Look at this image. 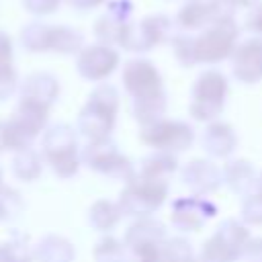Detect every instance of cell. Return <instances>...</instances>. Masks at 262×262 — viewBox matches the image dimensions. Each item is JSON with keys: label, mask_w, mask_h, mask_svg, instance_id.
I'll return each instance as SVG.
<instances>
[{"label": "cell", "mask_w": 262, "mask_h": 262, "mask_svg": "<svg viewBox=\"0 0 262 262\" xmlns=\"http://www.w3.org/2000/svg\"><path fill=\"white\" fill-rule=\"evenodd\" d=\"M119 115V90L111 84H98L90 94L86 104L78 115V131L88 139H104L111 137Z\"/></svg>", "instance_id": "1"}, {"label": "cell", "mask_w": 262, "mask_h": 262, "mask_svg": "<svg viewBox=\"0 0 262 262\" xmlns=\"http://www.w3.org/2000/svg\"><path fill=\"white\" fill-rule=\"evenodd\" d=\"M43 160L49 164L51 172L63 180L78 174L82 156L78 151L76 129L68 123L51 125L43 133Z\"/></svg>", "instance_id": "2"}, {"label": "cell", "mask_w": 262, "mask_h": 262, "mask_svg": "<svg viewBox=\"0 0 262 262\" xmlns=\"http://www.w3.org/2000/svg\"><path fill=\"white\" fill-rule=\"evenodd\" d=\"M168 192H170L168 180L135 174V178L129 180L121 190L117 203L123 211V217L129 215L141 219V217H151V213H156L166 203Z\"/></svg>", "instance_id": "3"}, {"label": "cell", "mask_w": 262, "mask_h": 262, "mask_svg": "<svg viewBox=\"0 0 262 262\" xmlns=\"http://www.w3.org/2000/svg\"><path fill=\"white\" fill-rule=\"evenodd\" d=\"M227 78L217 72V70H207L203 72L190 90V104H188V113L194 121H203V123H213L223 106H225V98H227Z\"/></svg>", "instance_id": "4"}, {"label": "cell", "mask_w": 262, "mask_h": 262, "mask_svg": "<svg viewBox=\"0 0 262 262\" xmlns=\"http://www.w3.org/2000/svg\"><path fill=\"white\" fill-rule=\"evenodd\" d=\"M239 29L233 18L213 20L205 31L194 37V55L199 63H219L233 55L237 47Z\"/></svg>", "instance_id": "5"}, {"label": "cell", "mask_w": 262, "mask_h": 262, "mask_svg": "<svg viewBox=\"0 0 262 262\" xmlns=\"http://www.w3.org/2000/svg\"><path fill=\"white\" fill-rule=\"evenodd\" d=\"M250 242L248 227L237 219H223L215 233L203 244L201 258L207 262H237Z\"/></svg>", "instance_id": "6"}, {"label": "cell", "mask_w": 262, "mask_h": 262, "mask_svg": "<svg viewBox=\"0 0 262 262\" xmlns=\"http://www.w3.org/2000/svg\"><path fill=\"white\" fill-rule=\"evenodd\" d=\"M82 162L90 170H94L102 176L115 178V180H123L125 184L129 180H133L137 174L131 160L117 149V143L111 137L88 141V145L82 151Z\"/></svg>", "instance_id": "7"}, {"label": "cell", "mask_w": 262, "mask_h": 262, "mask_svg": "<svg viewBox=\"0 0 262 262\" xmlns=\"http://www.w3.org/2000/svg\"><path fill=\"white\" fill-rule=\"evenodd\" d=\"M139 139L141 143L154 147L156 151L178 154L192 145L194 129L188 123L178 119H160L147 127H141Z\"/></svg>", "instance_id": "8"}, {"label": "cell", "mask_w": 262, "mask_h": 262, "mask_svg": "<svg viewBox=\"0 0 262 262\" xmlns=\"http://www.w3.org/2000/svg\"><path fill=\"white\" fill-rule=\"evenodd\" d=\"M172 20L166 14H149L139 23H129L121 47L127 51H149L170 39Z\"/></svg>", "instance_id": "9"}, {"label": "cell", "mask_w": 262, "mask_h": 262, "mask_svg": "<svg viewBox=\"0 0 262 262\" xmlns=\"http://www.w3.org/2000/svg\"><path fill=\"white\" fill-rule=\"evenodd\" d=\"M121 82L131 98H145L164 92V82L158 68L149 59H141V57L129 59L123 66Z\"/></svg>", "instance_id": "10"}, {"label": "cell", "mask_w": 262, "mask_h": 262, "mask_svg": "<svg viewBox=\"0 0 262 262\" xmlns=\"http://www.w3.org/2000/svg\"><path fill=\"white\" fill-rule=\"evenodd\" d=\"M119 51L113 45L94 43L86 45L76 59V68L84 80L90 82H104L117 68H119Z\"/></svg>", "instance_id": "11"}, {"label": "cell", "mask_w": 262, "mask_h": 262, "mask_svg": "<svg viewBox=\"0 0 262 262\" xmlns=\"http://www.w3.org/2000/svg\"><path fill=\"white\" fill-rule=\"evenodd\" d=\"M217 213V207L201 194L182 196L172 203L170 221L178 231H199L213 215Z\"/></svg>", "instance_id": "12"}, {"label": "cell", "mask_w": 262, "mask_h": 262, "mask_svg": "<svg viewBox=\"0 0 262 262\" xmlns=\"http://www.w3.org/2000/svg\"><path fill=\"white\" fill-rule=\"evenodd\" d=\"M231 72L242 84L262 82V39L252 37L242 41L231 55Z\"/></svg>", "instance_id": "13"}, {"label": "cell", "mask_w": 262, "mask_h": 262, "mask_svg": "<svg viewBox=\"0 0 262 262\" xmlns=\"http://www.w3.org/2000/svg\"><path fill=\"white\" fill-rule=\"evenodd\" d=\"M131 2L129 0H115L108 4V10L96 20L94 25V35L100 43L104 45H121L125 31L129 27V16H131Z\"/></svg>", "instance_id": "14"}, {"label": "cell", "mask_w": 262, "mask_h": 262, "mask_svg": "<svg viewBox=\"0 0 262 262\" xmlns=\"http://www.w3.org/2000/svg\"><path fill=\"white\" fill-rule=\"evenodd\" d=\"M182 184L192 190V194L207 196L215 192L223 182V170H219L211 160H192L182 168Z\"/></svg>", "instance_id": "15"}, {"label": "cell", "mask_w": 262, "mask_h": 262, "mask_svg": "<svg viewBox=\"0 0 262 262\" xmlns=\"http://www.w3.org/2000/svg\"><path fill=\"white\" fill-rule=\"evenodd\" d=\"M201 145L211 158H229L237 147V135L229 123L213 121L203 131Z\"/></svg>", "instance_id": "16"}, {"label": "cell", "mask_w": 262, "mask_h": 262, "mask_svg": "<svg viewBox=\"0 0 262 262\" xmlns=\"http://www.w3.org/2000/svg\"><path fill=\"white\" fill-rule=\"evenodd\" d=\"M258 174L248 160H231L223 166V182L239 196H250L258 190Z\"/></svg>", "instance_id": "17"}, {"label": "cell", "mask_w": 262, "mask_h": 262, "mask_svg": "<svg viewBox=\"0 0 262 262\" xmlns=\"http://www.w3.org/2000/svg\"><path fill=\"white\" fill-rule=\"evenodd\" d=\"M20 96L51 106L57 100V96H59V84H57V80L51 74H47V72H35V74H31L23 82Z\"/></svg>", "instance_id": "18"}, {"label": "cell", "mask_w": 262, "mask_h": 262, "mask_svg": "<svg viewBox=\"0 0 262 262\" xmlns=\"http://www.w3.org/2000/svg\"><path fill=\"white\" fill-rule=\"evenodd\" d=\"M164 239H166L164 225L151 217H141L135 223H131L129 229L125 231V237H123L127 250L137 248V246H145V244H162Z\"/></svg>", "instance_id": "19"}, {"label": "cell", "mask_w": 262, "mask_h": 262, "mask_svg": "<svg viewBox=\"0 0 262 262\" xmlns=\"http://www.w3.org/2000/svg\"><path fill=\"white\" fill-rule=\"evenodd\" d=\"M37 262H74L76 250L70 239L61 235H45L33 250Z\"/></svg>", "instance_id": "20"}, {"label": "cell", "mask_w": 262, "mask_h": 262, "mask_svg": "<svg viewBox=\"0 0 262 262\" xmlns=\"http://www.w3.org/2000/svg\"><path fill=\"white\" fill-rule=\"evenodd\" d=\"M121 217H123V211H121L119 203H113L106 199L94 201L88 209V223L94 231H100V233L113 231L117 227V223L121 221Z\"/></svg>", "instance_id": "21"}, {"label": "cell", "mask_w": 262, "mask_h": 262, "mask_svg": "<svg viewBox=\"0 0 262 262\" xmlns=\"http://www.w3.org/2000/svg\"><path fill=\"white\" fill-rule=\"evenodd\" d=\"M176 23L184 31H196L203 27H209L213 23L209 0H188L182 4V8L176 14Z\"/></svg>", "instance_id": "22"}, {"label": "cell", "mask_w": 262, "mask_h": 262, "mask_svg": "<svg viewBox=\"0 0 262 262\" xmlns=\"http://www.w3.org/2000/svg\"><path fill=\"white\" fill-rule=\"evenodd\" d=\"M53 31H55V25L33 20L27 27H23L20 43H23V47L27 51H33V53L51 51V47H53Z\"/></svg>", "instance_id": "23"}, {"label": "cell", "mask_w": 262, "mask_h": 262, "mask_svg": "<svg viewBox=\"0 0 262 262\" xmlns=\"http://www.w3.org/2000/svg\"><path fill=\"white\" fill-rule=\"evenodd\" d=\"M166 106H168L166 92H160V94H154V96H145V98H133V119L141 127H147V125L164 119Z\"/></svg>", "instance_id": "24"}, {"label": "cell", "mask_w": 262, "mask_h": 262, "mask_svg": "<svg viewBox=\"0 0 262 262\" xmlns=\"http://www.w3.org/2000/svg\"><path fill=\"white\" fill-rule=\"evenodd\" d=\"M12 174L23 182H35L43 172V158L37 149L29 147L23 151H16L12 158Z\"/></svg>", "instance_id": "25"}, {"label": "cell", "mask_w": 262, "mask_h": 262, "mask_svg": "<svg viewBox=\"0 0 262 262\" xmlns=\"http://www.w3.org/2000/svg\"><path fill=\"white\" fill-rule=\"evenodd\" d=\"M176 170H178V160H176L174 154H170V151H156V154H151V156L141 160L137 174L149 176V178L168 180Z\"/></svg>", "instance_id": "26"}, {"label": "cell", "mask_w": 262, "mask_h": 262, "mask_svg": "<svg viewBox=\"0 0 262 262\" xmlns=\"http://www.w3.org/2000/svg\"><path fill=\"white\" fill-rule=\"evenodd\" d=\"M127 246L125 242L113 237V235H104L96 242L92 256L94 262H127Z\"/></svg>", "instance_id": "27"}, {"label": "cell", "mask_w": 262, "mask_h": 262, "mask_svg": "<svg viewBox=\"0 0 262 262\" xmlns=\"http://www.w3.org/2000/svg\"><path fill=\"white\" fill-rule=\"evenodd\" d=\"M192 256V246L184 237H172L164 239L162 244V262H190Z\"/></svg>", "instance_id": "28"}, {"label": "cell", "mask_w": 262, "mask_h": 262, "mask_svg": "<svg viewBox=\"0 0 262 262\" xmlns=\"http://www.w3.org/2000/svg\"><path fill=\"white\" fill-rule=\"evenodd\" d=\"M25 203L20 199V192L10 186H0V221H12L20 215Z\"/></svg>", "instance_id": "29"}, {"label": "cell", "mask_w": 262, "mask_h": 262, "mask_svg": "<svg viewBox=\"0 0 262 262\" xmlns=\"http://www.w3.org/2000/svg\"><path fill=\"white\" fill-rule=\"evenodd\" d=\"M172 45H174V55L178 59L180 66L184 68H192L196 61V55H194V37H188V35H178L172 39Z\"/></svg>", "instance_id": "30"}, {"label": "cell", "mask_w": 262, "mask_h": 262, "mask_svg": "<svg viewBox=\"0 0 262 262\" xmlns=\"http://www.w3.org/2000/svg\"><path fill=\"white\" fill-rule=\"evenodd\" d=\"M242 221L250 223V225H262V192L260 190H256L244 199Z\"/></svg>", "instance_id": "31"}, {"label": "cell", "mask_w": 262, "mask_h": 262, "mask_svg": "<svg viewBox=\"0 0 262 262\" xmlns=\"http://www.w3.org/2000/svg\"><path fill=\"white\" fill-rule=\"evenodd\" d=\"M162 244H145L131 248L129 250L131 262H162Z\"/></svg>", "instance_id": "32"}, {"label": "cell", "mask_w": 262, "mask_h": 262, "mask_svg": "<svg viewBox=\"0 0 262 262\" xmlns=\"http://www.w3.org/2000/svg\"><path fill=\"white\" fill-rule=\"evenodd\" d=\"M4 248H6L8 262H33L35 260V254L29 250V246L23 239H10L4 244Z\"/></svg>", "instance_id": "33"}, {"label": "cell", "mask_w": 262, "mask_h": 262, "mask_svg": "<svg viewBox=\"0 0 262 262\" xmlns=\"http://www.w3.org/2000/svg\"><path fill=\"white\" fill-rule=\"evenodd\" d=\"M16 86H18V76H16L14 66L0 68V102L10 98L12 92L16 90Z\"/></svg>", "instance_id": "34"}, {"label": "cell", "mask_w": 262, "mask_h": 262, "mask_svg": "<svg viewBox=\"0 0 262 262\" xmlns=\"http://www.w3.org/2000/svg\"><path fill=\"white\" fill-rule=\"evenodd\" d=\"M213 20H229L233 18L239 2L237 0H209Z\"/></svg>", "instance_id": "35"}, {"label": "cell", "mask_w": 262, "mask_h": 262, "mask_svg": "<svg viewBox=\"0 0 262 262\" xmlns=\"http://www.w3.org/2000/svg\"><path fill=\"white\" fill-rule=\"evenodd\" d=\"M59 4H61V0H23V6L31 14H37V16L53 14L59 8Z\"/></svg>", "instance_id": "36"}, {"label": "cell", "mask_w": 262, "mask_h": 262, "mask_svg": "<svg viewBox=\"0 0 262 262\" xmlns=\"http://www.w3.org/2000/svg\"><path fill=\"white\" fill-rule=\"evenodd\" d=\"M246 29L250 33L262 35V0H258L250 6L248 16H246Z\"/></svg>", "instance_id": "37"}, {"label": "cell", "mask_w": 262, "mask_h": 262, "mask_svg": "<svg viewBox=\"0 0 262 262\" xmlns=\"http://www.w3.org/2000/svg\"><path fill=\"white\" fill-rule=\"evenodd\" d=\"M12 57H14V49H12V39L0 31V68H8L12 66Z\"/></svg>", "instance_id": "38"}, {"label": "cell", "mask_w": 262, "mask_h": 262, "mask_svg": "<svg viewBox=\"0 0 262 262\" xmlns=\"http://www.w3.org/2000/svg\"><path fill=\"white\" fill-rule=\"evenodd\" d=\"M242 258L246 262H262V237H250Z\"/></svg>", "instance_id": "39"}, {"label": "cell", "mask_w": 262, "mask_h": 262, "mask_svg": "<svg viewBox=\"0 0 262 262\" xmlns=\"http://www.w3.org/2000/svg\"><path fill=\"white\" fill-rule=\"evenodd\" d=\"M72 8H76V10H80V12H86V10H92V8H96V6H100V4H104L106 0H66Z\"/></svg>", "instance_id": "40"}, {"label": "cell", "mask_w": 262, "mask_h": 262, "mask_svg": "<svg viewBox=\"0 0 262 262\" xmlns=\"http://www.w3.org/2000/svg\"><path fill=\"white\" fill-rule=\"evenodd\" d=\"M2 127H4V121H0V151H4V139H2Z\"/></svg>", "instance_id": "41"}, {"label": "cell", "mask_w": 262, "mask_h": 262, "mask_svg": "<svg viewBox=\"0 0 262 262\" xmlns=\"http://www.w3.org/2000/svg\"><path fill=\"white\" fill-rule=\"evenodd\" d=\"M239 2V6H252L254 2H258V0H237Z\"/></svg>", "instance_id": "42"}, {"label": "cell", "mask_w": 262, "mask_h": 262, "mask_svg": "<svg viewBox=\"0 0 262 262\" xmlns=\"http://www.w3.org/2000/svg\"><path fill=\"white\" fill-rule=\"evenodd\" d=\"M258 190L262 192V174H260V178H258Z\"/></svg>", "instance_id": "43"}, {"label": "cell", "mask_w": 262, "mask_h": 262, "mask_svg": "<svg viewBox=\"0 0 262 262\" xmlns=\"http://www.w3.org/2000/svg\"><path fill=\"white\" fill-rule=\"evenodd\" d=\"M190 262H207V260H205V258H192Z\"/></svg>", "instance_id": "44"}, {"label": "cell", "mask_w": 262, "mask_h": 262, "mask_svg": "<svg viewBox=\"0 0 262 262\" xmlns=\"http://www.w3.org/2000/svg\"><path fill=\"white\" fill-rule=\"evenodd\" d=\"M0 186H2V168H0Z\"/></svg>", "instance_id": "45"}]
</instances>
